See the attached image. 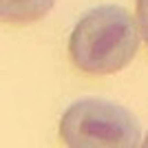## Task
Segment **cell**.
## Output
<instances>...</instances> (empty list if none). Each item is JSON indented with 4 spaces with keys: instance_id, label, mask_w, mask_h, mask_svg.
Wrapping results in <instances>:
<instances>
[{
    "instance_id": "obj_1",
    "label": "cell",
    "mask_w": 148,
    "mask_h": 148,
    "mask_svg": "<svg viewBox=\"0 0 148 148\" xmlns=\"http://www.w3.org/2000/svg\"><path fill=\"white\" fill-rule=\"evenodd\" d=\"M139 33L135 20L119 5H102L86 11L73 27L69 56L91 75L117 73L137 53Z\"/></svg>"
},
{
    "instance_id": "obj_2",
    "label": "cell",
    "mask_w": 148,
    "mask_h": 148,
    "mask_svg": "<svg viewBox=\"0 0 148 148\" xmlns=\"http://www.w3.org/2000/svg\"><path fill=\"white\" fill-rule=\"evenodd\" d=\"M64 144L73 148H133L139 144V122L124 106L104 99H80L60 122Z\"/></svg>"
},
{
    "instance_id": "obj_3",
    "label": "cell",
    "mask_w": 148,
    "mask_h": 148,
    "mask_svg": "<svg viewBox=\"0 0 148 148\" xmlns=\"http://www.w3.org/2000/svg\"><path fill=\"white\" fill-rule=\"evenodd\" d=\"M56 0H0V16L5 22H33L51 11Z\"/></svg>"
},
{
    "instance_id": "obj_4",
    "label": "cell",
    "mask_w": 148,
    "mask_h": 148,
    "mask_svg": "<svg viewBox=\"0 0 148 148\" xmlns=\"http://www.w3.org/2000/svg\"><path fill=\"white\" fill-rule=\"evenodd\" d=\"M137 16H139V27L142 36L148 44V0H137Z\"/></svg>"
},
{
    "instance_id": "obj_5",
    "label": "cell",
    "mask_w": 148,
    "mask_h": 148,
    "mask_svg": "<svg viewBox=\"0 0 148 148\" xmlns=\"http://www.w3.org/2000/svg\"><path fill=\"white\" fill-rule=\"evenodd\" d=\"M144 146H146V148H148V137H146V142H144Z\"/></svg>"
}]
</instances>
